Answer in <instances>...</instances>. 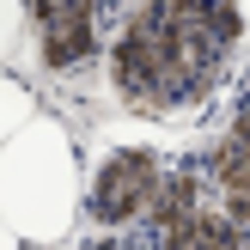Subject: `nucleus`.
Returning a JSON list of instances; mask_svg holds the SVG:
<instances>
[{"label":"nucleus","mask_w":250,"mask_h":250,"mask_svg":"<svg viewBox=\"0 0 250 250\" xmlns=\"http://www.w3.org/2000/svg\"><path fill=\"white\" fill-rule=\"evenodd\" d=\"M250 67V0H128L104 31V104L159 134H195Z\"/></svg>","instance_id":"1"},{"label":"nucleus","mask_w":250,"mask_h":250,"mask_svg":"<svg viewBox=\"0 0 250 250\" xmlns=\"http://www.w3.org/2000/svg\"><path fill=\"white\" fill-rule=\"evenodd\" d=\"M0 220L24 250H55L80 232V134L61 110H37L0 141Z\"/></svg>","instance_id":"2"},{"label":"nucleus","mask_w":250,"mask_h":250,"mask_svg":"<svg viewBox=\"0 0 250 250\" xmlns=\"http://www.w3.org/2000/svg\"><path fill=\"white\" fill-rule=\"evenodd\" d=\"M183 134H159L146 122L110 116L98 122L92 146L80 141V226L85 232H128L153 208Z\"/></svg>","instance_id":"3"},{"label":"nucleus","mask_w":250,"mask_h":250,"mask_svg":"<svg viewBox=\"0 0 250 250\" xmlns=\"http://www.w3.org/2000/svg\"><path fill=\"white\" fill-rule=\"evenodd\" d=\"M104 31H110V19L98 12V0H19L12 73L37 98L43 92H80V85L98 80Z\"/></svg>","instance_id":"4"},{"label":"nucleus","mask_w":250,"mask_h":250,"mask_svg":"<svg viewBox=\"0 0 250 250\" xmlns=\"http://www.w3.org/2000/svg\"><path fill=\"white\" fill-rule=\"evenodd\" d=\"M195 159V153H189ZM195 171L208 177V195H214V208L232 220L238 232H250V146L238 153H220V159H195Z\"/></svg>","instance_id":"5"},{"label":"nucleus","mask_w":250,"mask_h":250,"mask_svg":"<svg viewBox=\"0 0 250 250\" xmlns=\"http://www.w3.org/2000/svg\"><path fill=\"white\" fill-rule=\"evenodd\" d=\"M244 244H250V232H238V226L214 208V195H208L202 208H189V214L165 232L159 250H244Z\"/></svg>","instance_id":"6"},{"label":"nucleus","mask_w":250,"mask_h":250,"mask_svg":"<svg viewBox=\"0 0 250 250\" xmlns=\"http://www.w3.org/2000/svg\"><path fill=\"white\" fill-rule=\"evenodd\" d=\"M37 110H49V104H43V98H37L31 85H24L19 73L6 67V73H0V141H6V134H19L24 122L37 116Z\"/></svg>","instance_id":"7"},{"label":"nucleus","mask_w":250,"mask_h":250,"mask_svg":"<svg viewBox=\"0 0 250 250\" xmlns=\"http://www.w3.org/2000/svg\"><path fill=\"white\" fill-rule=\"evenodd\" d=\"M19 55V0H0V73Z\"/></svg>","instance_id":"8"},{"label":"nucleus","mask_w":250,"mask_h":250,"mask_svg":"<svg viewBox=\"0 0 250 250\" xmlns=\"http://www.w3.org/2000/svg\"><path fill=\"white\" fill-rule=\"evenodd\" d=\"M55 250H128V244H122V232H73V238L67 244H55Z\"/></svg>","instance_id":"9"},{"label":"nucleus","mask_w":250,"mask_h":250,"mask_svg":"<svg viewBox=\"0 0 250 250\" xmlns=\"http://www.w3.org/2000/svg\"><path fill=\"white\" fill-rule=\"evenodd\" d=\"M0 250H24L19 238H12V226H6V220H0Z\"/></svg>","instance_id":"10"},{"label":"nucleus","mask_w":250,"mask_h":250,"mask_svg":"<svg viewBox=\"0 0 250 250\" xmlns=\"http://www.w3.org/2000/svg\"><path fill=\"white\" fill-rule=\"evenodd\" d=\"M122 6H128V0H98V12H104V19H116Z\"/></svg>","instance_id":"11"},{"label":"nucleus","mask_w":250,"mask_h":250,"mask_svg":"<svg viewBox=\"0 0 250 250\" xmlns=\"http://www.w3.org/2000/svg\"><path fill=\"white\" fill-rule=\"evenodd\" d=\"M244 73H250V67H244Z\"/></svg>","instance_id":"12"},{"label":"nucleus","mask_w":250,"mask_h":250,"mask_svg":"<svg viewBox=\"0 0 250 250\" xmlns=\"http://www.w3.org/2000/svg\"><path fill=\"white\" fill-rule=\"evenodd\" d=\"M244 250H250V244H244Z\"/></svg>","instance_id":"13"}]
</instances>
